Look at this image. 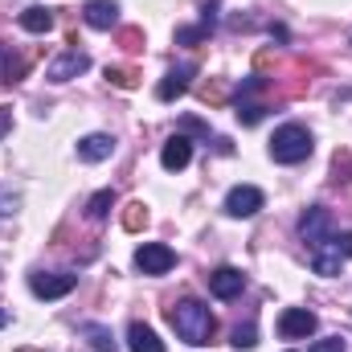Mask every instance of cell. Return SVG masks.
I'll return each instance as SVG.
<instances>
[{"mask_svg": "<svg viewBox=\"0 0 352 352\" xmlns=\"http://www.w3.org/2000/svg\"><path fill=\"white\" fill-rule=\"evenodd\" d=\"M263 188H254V184H238V188H230L226 192V213L230 217H254L258 209H263Z\"/></svg>", "mask_w": 352, "mask_h": 352, "instance_id": "obj_7", "label": "cell"}, {"mask_svg": "<svg viewBox=\"0 0 352 352\" xmlns=\"http://www.w3.org/2000/svg\"><path fill=\"white\" fill-rule=\"evenodd\" d=\"M180 127H184V131H192V135H209V127H205V123H197V119H184Z\"/></svg>", "mask_w": 352, "mask_h": 352, "instance_id": "obj_32", "label": "cell"}, {"mask_svg": "<svg viewBox=\"0 0 352 352\" xmlns=\"http://www.w3.org/2000/svg\"><path fill=\"white\" fill-rule=\"evenodd\" d=\"M107 82L119 90H135L140 87V70H131V66H107Z\"/></svg>", "mask_w": 352, "mask_h": 352, "instance_id": "obj_20", "label": "cell"}, {"mask_svg": "<svg viewBox=\"0 0 352 352\" xmlns=\"http://www.w3.org/2000/svg\"><path fill=\"white\" fill-rule=\"evenodd\" d=\"M0 62H4V50H0Z\"/></svg>", "mask_w": 352, "mask_h": 352, "instance_id": "obj_36", "label": "cell"}, {"mask_svg": "<svg viewBox=\"0 0 352 352\" xmlns=\"http://www.w3.org/2000/svg\"><path fill=\"white\" fill-rule=\"evenodd\" d=\"M4 131H8V107H0V140H4Z\"/></svg>", "mask_w": 352, "mask_h": 352, "instance_id": "obj_34", "label": "cell"}, {"mask_svg": "<svg viewBox=\"0 0 352 352\" xmlns=\"http://www.w3.org/2000/svg\"><path fill=\"white\" fill-rule=\"evenodd\" d=\"M349 344H344V336H324V340H316L307 352H344Z\"/></svg>", "mask_w": 352, "mask_h": 352, "instance_id": "obj_25", "label": "cell"}, {"mask_svg": "<svg viewBox=\"0 0 352 352\" xmlns=\"http://www.w3.org/2000/svg\"><path fill=\"white\" fill-rule=\"evenodd\" d=\"M332 184H352V152L349 148H340L332 156Z\"/></svg>", "mask_w": 352, "mask_h": 352, "instance_id": "obj_21", "label": "cell"}, {"mask_svg": "<svg viewBox=\"0 0 352 352\" xmlns=\"http://www.w3.org/2000/svg\"><path fill=\"white\" fill-rule=\"evenodd\" d=\"M311 131L303 123H283L274 135H270V160L274 164H303L311 156Z\"/></svg>", "mask_w": 352, "mask_h": 352, "instance_id": "obj_2", "label": "cell"}, {"mask_svg": "<svg viewBox=\"0 0 352 352\" xmlns=\"http://www.w3.org/2000/svg\"><path fill=\"white\" fill-rule=\"evenodd\" d=\"M336 250H340L344 258H352V230L344 234V238H336Z\"/></svg>", "mask_w": 352, "mask_h": 352, "instance_id": "obj_33", "label": "cell"}, {"mask_svg": "<svg viewBox=\"0 0 352 352\" xmlns=\"http://www.w3.org/2000/svg\"><path fill=\"white\" fill-rule=\"evenodd\" d=\"M201 25H205V29H213V25H217V0H209V4L201 8Z\"/></svg>", "mask_w": 352, "mask_h": 352, "instance_id": "obj_30", "label": "cell"}, {"mask_svg": "<svg viewBox=\"0 0 352 352\" xmlns=\"http://www.w3.org/2000/svg\"><path fill=\"white\" fill-rule=\"evenodd\" d=\"M140 41H144L140 29H119V45H123V50H140Z\"/></svg>", "mask_w": 352, "mask_h": 352, "instance_id": "obj_27", "label": "cell"}, {"mask_svg": "<svg viewBox=\"0 0 352 352\" xmlns=\"http://www.w3.org/2000/svg\"><path fill=\"white\" fill-rule=\"evenodd\" d=\"M4 324H8V311H4V307H0V328H4Z\"/></svg>", "mask_w": 352, "mask_h": 352, "instance_id": "obj_35", "label": "cell"}, {"mask_svg": "<svg viewBox=\"0 0 352 352\" xmlns=\"http://www.w3.org/2000/svg\"><path fill=\"white\" fill-rule=\"evenodd\" d=\"M16 21H21V29H25V33H50V29H54V8L33 4V8H25Z\"/></svg>", "mask_w": 352, "mask_h": 352, "instance_id": "obj_16", "label": "cell"}, {"mask_svg": "<svg viewBox=\"0 0 352 352\" xmlns=\"http://www.w3.org/2000/svg\"><path fill=\"white\" fill-rule=\"evenodd\" d=\"M197 74V62H184V66H176V70H168V78L156 87V98L160 102H173L176 94H184L188 90V78Z\"/></svg>", "mask_w": 352, "mask_h": 352, "instance_id": "obj_14", "label": "cell"}, {"mask_svg": "<svg viewBox=\"0 0 352 352\" xmlns=\"http://www.w3.org/2000/svg\"><path fill=\"white\" fill-rule=\"evenodd\" d=\"M25 70H29L25 58H4V78H0V82H4V87H16V82L25 78Z\"/></svg>", "mask_w": 352, "mask_h": 352, "instance_id": "obj_24", "label": "cell"}, {"mask_svg": "<svg viewBox=\"0 0 352 352\" xmlns=\"http://www.w3.org/2000/svg\"><path fill=\"white\" fill-rule=\"evenodd\" d=\"M263 115H266L263 102H238V123H242V127H254V123H263Z\"/></svg>", "mask_w": 352, "mask_h": 352, "instance_id": "obj_23", "label": "cell"}, {"mask_svg": "<svg viewBox=\"0 0 352 352\" xmlns=\"http://www.w3.org/2000/svg\"><path fill=\"white\" fill-rule=\"evenodd\" d=\"M201 98H205V102H213V107H217V102H226V87H221V82H209V87L201 90Z\"/></svg>", "mask_w": 352, "mask_h": 352, "instance_id": "obj_28", "label": "cell"}, {"mask_svg": "<svg viewBox=\"0 0 352 352\" xmlns=\"http://www.w3.org/2000/svg\"><path fill=\"white\" fill-rule=\"evenodd\" d=\"M16 205H21V197L8 192V188H0V213H16Z\"/></svg>", "mask_w": 352, "mask_h": 352, "instance_id": "obj_29", "label": "cell"}, {"mask_svg": "<svg viewBox=\"0 0 352 352\" xmlns=\"http://www.w3.org/2000/svg\"><path fill=\"white\" fill-rule=\"evenodd\" d=\"M230 344H234V349H254V344H258V328H254V324H238L234 336H230Z\"/></svg>", "mask_w": 352, "mask_h": 352, "instance_id": "obj_22", "label": "cell"}, {"mask_svg": "<svg viewBox=\"0 0 352 352\" xmlns=\"http://www.w3.org/2000/svg\"><path fill=\"white\" fill-rule=\"evenodd\" d=\"M201 37H209L205 25H197V29H180V33H176V45H192V41H201Z\"/></svg>", "mask_w": 352, "mask_h": 352, "instance_id": "obj_26", "label": "cell"}, {"mask_svg": "<svg viewBox=\"0 0 352 352\" xmlns=\"http://www.w3.org/2000/svg\"><path fill=\"white\" fill-rule=\"evenodd\" d=\"M340 263H344V254L336 250V238H328V242L311 246V270H316V274L336 278V274H340Z\"/></svg>", "mask_w": 352, "mask_h": 352, "instance_id": "obj_12", "label": "cell"}, {"mask_svg": "<svg viewBox=\"0 0 352 352\" xmlns=\"http://www.w3.org/2000/svg\"><path fill=\"white\" fill-rule=\"evenodd\" d=\"M127 349L131 352H164V340H160L148 324H131V328H127Z\"/></svg>", "mask_w": 352, "mask_h": 352, "instance_id": "obj_15", "label": "cell"}, {"mask_svg": "<svg viewBox=\"0 0 352 352\" xmlns=\"http://www.w3.org/2000/svg\"><path fill=\"white\" fill-rule=\"evenodd\" d=\"M115 156V135H107V131H90L78 140V160H87V164H102V160H111Z\"/></svg>", "mask_w": 352, "mask_h": 352, "instance_id": "obj_10", "label": "cell"}, {"mask_svg": "<svg viewBox=\"0 0 352 352\" xmlns=\"http://www.w3.org/2000/svg\"><path fill=\"white\" fill-rule=\"evenodd\" d=\"M299 238H303L307 246H320V242L336 238V234H332V213H328L324 205H311V209L299 217Z\"/></svg>", "mask_w": 352, "mask_h": 352, "instance_id": "obj_3", "label": "cell"}, {"mask_svg": "<svg viewBox=\"0 0 352 352\" xmlns=\"http://www.w3.org/2000/svg\"><path fill=\"white\" fill-rule=\"evenodd\" d=\"M168 324H173L176 336L184 344H192V349H205L217 336V320H213V311L201 299H180V303H173L168 307Z\"/></svg>", "mask_w": 352, "mask_h": 352, "instance_id": "obj_1", "label": "cell"}, {"mask_svg": "<svg viewBox=\"0 0 352 352\" xmlns=\"http://www.w3.org/2000/svg\"><path fill=\"white\" fill-rule=\"evenodd\" d=\"M144 226H148V205L144 201H127L123 205V230L127 234H140Z\"/></svg>", "mask_w": 352, "mask_h": 352, "instance_id": "obj_19", "label": "cell"}, {"mask_svg": "<svg viewBox=\"0 0 352 352\" xmlns=\"http://www.w3.org/2000/svg\"><path fill=\"white\" fill-rule=\"evenodd\" d=\"M209 291H213L217 299H238V295L246 291V274H242L238 266H217V270L209 274Z\"/></svg>", "mask_w": 352, "mask_h": 352, "instance_id": "obj_9", "label": "cell"}, {"mask_svg": "<svg viewBox=\"0 0 352 352\" xmlns=\"http://www.w3.org/2000/svg\"><path fill=\"white\" fill-rule=\"evenodd\" d=\"M78 336L87 340L90 349H98V352H115V340H111V328H102V324H82V328H78Z\"/></svg>", "mask_w": 352, "mask_h": 352, "instance_id": "obj_17", "label": "cell"}, {"mask_svg": "<svg viewBox=\"0 0 352 352\" xmlns=\"http://www.w3.org/2000/svg\"><path fill=\"white\" fill-rule=\"evenodd\" d=\"M135 266H140L144 274H168L176 266V250L164 246V242H144V246L135 250Z\"/></svg>", "mask_w": 352, "mask_h": 352, "instance_id": "obj_5", "label": "cell"}, {"mask_svg": "<svg viewBox=\"0 0 352 352\" xmlns=\"http://www.w3.org/2000/svg\"><path fill=\"white\" fill-rule=\"evenodd\" d=\"M188 160H192V140L180 131V135H173L164 148H160V164L168 168V173H180V168H188Z\"/></svg>", "mask_w": 352, "mask_h": 352, "instance_id": "obj_13", "label": "cell"}, {"mask_svg": "<svg viewBox=\"0 0 352 352\" xmlns=\"http://www.w3.org/2000/svg\"><path fill=\"white\" fill-rule=\"evenodd\" d=\"M111 209H115V188H98V192L87 201V217L90 221H102Z\"/></svg>", "mask_w": 352, "mask_h": 352, "instance_id": "obj_18", "label": "cell"}, {"mask_svg": "<svg viewBox=\"0 0 352 352\" xmlns=\"http://www.w3.org/2000/svg\"><path fill=\"white\" fill-rule=\"evenodd\" d=\"M78 287V274H45V270H33L29 274V291L37 299H62Z\"/></svg>", "mask_w": 352, "mask_h": 352, "instance_id": "obj_4", "label": "cell"}, {"mask_svg": "<svg viewBox=\"0 0 352 352\" xmlns=\"http://www.w3.org/2000/svg\"><path fill=\"white\" fill-rule=\"evenodd\" d=\"M82 21H87L90 29L107 33V29L119 25V4H115V0H87V4H82Z\"/></svg>", "mask_w": 352, "mask_h": 352, "instance_id": "obj_11", "label": "cell"}, {"mask_svg": "<svg viewBox=\"0 0 352 352\" xmlns=\"http://www.w3.org/2000/svg\"><path fill=\"white\" fill-rule=\"evenodd\" d=\"M316 311H307V307H287L283 316H278V336L283 340H307L311 332H316Z\"/></svg>", "mask_w": 352, "mask_h": 352, "instance_id": "obj_6", "label": "cell"}, {"mask_svg": "<svg viewBox=\"0 0 352 352\" xmlns=\"http://www.w3.org/2000/svg\"><path fill=\"white\" fill-rule=\"evenodd\" d=\"M263 87H266V78H258V74H250V78H246V82H242L238 90H242V98H246V94H258Z\"/></svg>", "mask_w": 352, "mask_h": 352, "instance_id": "obj_31", "label": "cell"}, {"mask_svg": "<svg viewBox=\"0 0 352 352\" xmlns=\"http://www.w3.org/2000/svg\"><path fill=\"white\" fill-rule=\"evenodd\" d=\"M90 70V58L82 50H66L62 58H54L50 66H45V78L50 82H70V78H78V74H87Z\"/></svg>", "mask_w": 352, "mask_h": 352, "instance_id": "obj_8", "label": "cell"}]
</instances>
